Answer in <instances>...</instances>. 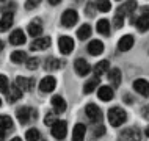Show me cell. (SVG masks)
Instances as JSON below:
<instances>
[{
	"instance_id": "cell-1",
	"label": "cell",
	"mask_w": 149,
	"mask_h": 141,
	"mask_svg": "<svg viewBox=\"0 0 149 141\" xmlns=\"http://www.w3.org/2000/svg\"><path fill=\"white\" fill-rule=\"evenodd\" d=\"M126 119H127V115H126V111H124L123 108L113 107V108L108 110V122H110L113 127L123 126V124L126 122Z\"/></svg>"
},
{
	"instance_id": "cell-2",
	"label": "cell",
	"mask_w": 149,
	"mask_h": 141,
	"mask_svg": "<svg viewBox=\"0 0 149 141\" xmlns=\"http://www.w3.org/2000/svg\"><path fill=\"white\" fill-rule=\"evenodd\" d=\"M16 116H17L19 122L25 126V124H29L30 121H33L36 118V110L30 107H21L17 110V113H16Z\"/></svg>"
},
{
	"instance_id": "cell-3",
	"label": "cell",
	"mask_w": 149,
	"mask_h": 141,
	"mask_svg": "<svg viewBox=\"0 0 149 141\" xmlns=\"http://www.w3.org/2000/svg\"><path fill=\"white\" fill-rule=\"evenodd\" d=\"M118 140L119 141H140L141 140V133H140V130L136 127H129L121 132Z\"/></svg>"
},
{
	"instance_id": "cell-4",
	"label": "cell",
	"mask_w": 149,
	"mask_h": 141,
	"mask_svg": "<svg viewBox=\"0 0 149 141\" xmlns=\"http://www.w3.org/2000/svg\"><path fill=\"white\" fill-rule=\"evenodd\" d=\"M85 113H86L88 119H90L91 122L97 124L102 121V111H100V108L96 105V103H88L85 107Z\"/></svg>"
},
{
	"instance_id": "cell-5",
	"label": "cell",
	"mask_w": 149,
	"mask_h": 141,
	"mask_svg": "<svg viewBox=\"0 0 149 141\" xmlns=\"http://www.w3.org/2000/svg\"><path fill=\"white\" fill-rule=\"evenodd\" d=\"M50 128H52V136H54V138H57V140H64L66 138V133H68L66 121H60L58 119Z\"/></svg>"
},
{
	"instance_id": "cell-6",
	"label": "cell",
	"mask_w": 149,
	"mask_h": 141,
	"mask_svg": "<svg viewBox=\"0 0 149 141\" xmlns=\"http://www.w3.org/2000/svg\"><path fill=\"white\" fill-rule=\"evenodd\" d=\"M77 21H79V14L75 10H66L61 16V24L68 28L74 27L75 24H77Z\"/></svg>"
},
{
	"instance_id": "cell-7",
	"label": "cell",
	"mask_w": 149,
	"mask_h": 141,
	"mask_svg": "<svg viewBox=\"0 0 149 141\" xmlns=\"http://www.w3.org/2000/svg\"><path fill=\"white\" fill-rule=\"evenodd\" d=\"M135 25H136V28H138L141 33H144V31L149 30V6L143 8V14L136 19Z\"/></svg>"
},
{
	"instance_id": "cell-8",
	"label": "cell",
	"mask_w": 149,
	"mask_h": 141,
	"mask_svg": "<svg viewBox=\"0 0 149 141\" xmlns=\"http://www.w3.org/2000/svg\"><path fill=\"white\" fill-rule=\"evenodd\" d=\"M58 47H60L61 53L68 55L74 50V41H72V38H69V36H61L58 39Z\"/></svg>"
},
{
	"instance_id": "cell-9",
	"label": "cell",
	"mask_w": 149,
	"mask_h": 141,
	"mask_svg": "<svg viewBox=\"0 0 149 141\" xmlns=\"http://www.w3.org/2000/svg\"><path fill=\"white\" fill-rule=\"evenodd\" d=\"M55 86H57V80H55V77H52V75H47V77H44L41 82H39V90L42 92L54 91Z\"/></svg>"
},
{
	"instance_id": "cell-10",
	"label": "cell",
	"mask_w": 149,
	"mask_h": 141,
	"mask_svg": "<svg viewBox=\"0 0 149 141\" xmlns=\"http://www.w3.org/2000/svg\"><path fill=\"white\" fill-rule=\"evenodd\" d=\"M135 10H136V3H135V2H126V3H123V5L118 8L116 16H118V17H121V19H124V16L132 14Z\"/></svg>"
},
{
	"instance_id": "cell-11",
	"label": "cell",
	"mask_w": 149,
	"mask_h": 141,
	"mask_svg": "<svg viewBox=\"0 0 149 141\" xmlns=\"http://www.w3.org/2000/svg\"><path fill=\"white\" fill-rule=\"evenodd\" d=\"M134 90L138 92V94H141L143 97H148L149 96V82L144 78H138L134 82Z\"/></svg>"
},
{
	"instance_id": "cell-12",
	"label": "cell",
	"mask_w": 149,
	"mask_h": 141,
	"mask_svg": "<svg viewBox=\"0 0 149 141\" xmlns=\"http://www.w3.org/2000/svg\"><path fill=\"white\" fill-rule=\"evenodd\" d=\"M50 38L49 36H44V38H38L36 41H33L30 44V49L31 50H46V49H49L50 47Z\"/></svg>"
},
{
	"instance_id": "cell-13",
	"label": "cell",
	"mask_w": 149,
	"mask_h": 141,
	"mask_svg": "<svg viewBox=\"0 0 149 141\" xmlns=\"http://www.w3.org/2000/svg\"><path fill=\"white\" fill-rule=\"evenodd\" d=\"M16 86L19 88L22 92L24 91H30L31 88H33V85H35V80L33 78H29V77H17L16 78Z\"/></svg>"
},
{
	"instance_id": "cell-14",
	"label": "cell",
	"mask_w": 149,
	"mask_h": 141,
	"mask_svg": "<svg viewBox=\"0 0 149 141\" xmlns=\"http://www.w3.org/2000/svg\"><path fill=\"white\" fill-rule=\"evenodd\" d=\"M52 107L55 110V115H61V113L66 111V100H64L61 96H54L52 99Z\"/></svg>"
},
{
	"instance_id": "cell-15",
	"label": "cell",
	"mask_w": 149,
	"mask_h": 141,
	"mask_svg": "<svg viewBox=\"0 0 149 141\" xmlns=\"http://www.w3.org/2000/svg\"><path fill=\"white\" fill-rule=\"evenodd\" d=\"M29 35L30 36H35V38H39V35L42 33V22L39 19H35L29 24Z\"/></svg>"
},
{
	"instance_id": "cell-16",
	"label": "cell",
	"mask_w": 149,
	"mask_h": 141,
	"mask_svg": "<svg viewBox=\"0 0 149 141\" xmlns=\"http://www.w3.org/2000/svg\"><path fill=\"white\" fill-rule=\"evenodd\" d=\"M132 47H134V36L132 35H126V36H123V38L119 39L118 49L121 52H127V50H130Z\"/></svg>"
},
{
	"instance_id": "cell-17",
	"label": "cell",
	"mask_w": 149,
	"mask_h": 141,
	"mask_svg": "<svg viewBox=\"0 0 149 141\" xmlns=\"http://www.w3.org/2000/svg\"><path fill=\"white\" fill-rule=\"evenodd\" d=\"M85 135H86L85 124H75L74 130H72V141H83Z\"/></svg>"
},
{
	"instance_id": "cell-18",
	"label": "cell",
	"mask_w": 149,
	"mask_h": 141,
	"mask_svg": "<svg viewBox=\"0 0 149 141\" xmlns=\"http://www.w3.org/2000/svg\"><path fill=\"white\" fill-rule=\"evenodd\" d=\"M88 52L93 55V56H97L104 52V44L102 41H99V39H93V41L88 44Z\"/></svg>"
},
{
	"instance_id": "cell-19",
	"label": "cell",
	"mask_w": 149,
	"mask_h": 141,
	"mask_svg": "<svg viewBox=\"0 0 149 141\" xmlns=\"http://www.w3.org/2000/svg\"><path fill=\"white\" fill-rule=\"evenodd\" d=\"M74 66H75V71H77V74H79V75H88V72L91 71V69H90V64H88L83 58L75 60Z\"/></svg>"
},
{
	"instance_id": "cell-20",
	"label": "cell",
	"mask_w": 149,
	"mask_h": 141,
	"mask_svg": "<svg viewBox=\"0 0 149 141\" xmlns=\"http://www.w3.org/2000/svg\"><path fill=\"white\" fill-rule=\"evenodd\" d=\"M97 97L104 102H108V100L113 99V90L110 86H100L97 90Z\"/></svg>"
},
{
	"instance_id": "cell-21",
	"label": "cell",
	"mask_w": 149,
	"mask_h": 141,
	"mask_svg": "<svg viewBox=\"0 0 149 141\" xmlns=\"http://www.w3.org/2000/svg\"><path fill=\"white\" fill-rule=\"evenodd\" d=\"M10 42L14 44V46H22L25 42V35H24L22 30H14L13 33L10 35Z\"/></svg>"
},
{
	"instance_id": "cell-22",
	"label": "cell",
	"mask_w": 149,
	"mask_h": 141,
	"mask_svg": "<svg viewBox=\"0 0 149 141\" xmlns=\"http://www.w3.org/2000/svg\"><path fill=\"white\" fill-rule=\"evenodd\" d=\"M108 80L113 85V88H118L121 85V71L118 67H113V69L108 71Z\"/></svg>"
},
{
	"instance_id": "cell-23",
	"label": "cell",
	"mask_w": 149,
	"mask_h": 141,
	"mask_svg": "<svg viewBox=\"0 0 149 141\" xmlns=\"http://www.w3.org/2000/svg\"><path fill=\"white\" fill-rule=\"evenodd\" d=\"M108 67H110V63H108L107 60H102V61L96 63V66H94V75H96V78H99L102 74H105V72L108 71Z\"/></svg>"
},
{
	"instance_id": "cell-24",
	"label": "cell",
	"mask_w": 149,
	"mask_h": 141,
	"mask_svg": "<svg viewBox=\"0 0 149 141\" xmlns=\"http://www.w3.org/2000/svg\"><path fill=\"white\" fill-rule=\"evenodd\" d=\"M21 97H22V91L19 90L16 85H13V86H11V90H8V102L14 103V102H17Z\"/></svg>"
},
{
	"instance_id": "cell-25",
	"label": "cell",
	"mask_w": 149,
	"mask_h": 141,
	"mask_svg": "<svg viewBox=\"0 0 149 141\" xmlns=\"http://www.w3.org/2000/svg\"><path fill=\"white\" fill-rule=\"evenodd\" d=\"M11 128H14L13 119H11L8 115H2L0 116V130L6 132V130H11Z\"/></svg>"
},
{
	"instance_id": "cell-26",
	"label": "cell",
	"mask_w": 149,
	"mask_h": 141,
	"mask_svg": "<svg viewBox=\"0 0 149 141\" xmlns=\"http://www.w3.org/2000/svg\"><path fill=\"white\" fill-rule=\"evenodd\" d=\"M60 66H63L60 60H57L55 56H49L46 60V66L44 67H46V71H57V69H60Z\"/></svg>"
},
{
	"instance_id": "cell-27",
	"label": "cell",
	"mask_w": 149,
	"mask_h": 141,
	"mask_svg": "<svg viewBox=\"0 0 149 141\" xmlns=\"http://www.w3.org/2000/svg\"><path fill=\"white\" fill-rule=\"evenodd\" d=\"M13 25V14H3V17L0 19V31H6L8 28Z\"/></svg>"
},
{
	"instance_id": "cell-28",
	"label": "cell",
	"mask_w": 149,
	"mask_h": 141,
	"mask_svg": "<svg viewBox=\"0 0 149 141\" xmlns=\"http://www.w3.org/2000/svg\"><path fill=\"white\" fill-rule=\"evenodd\" d=\"M97 31L104 36H108L110 35V22L107 19H100L97 21Z\"/></svg>"
},
{
	"instance_id": "cell-29",
	"label": "cell",
	"mask_w": 149,
	"mask_h": 141,
	"mask_svg": "<svg viewBox=\"0 0 149 141\" xmlns=\"http://www.w3.org/2000/svg\"><path fill=\"white\" fill-rule=\"evenodd\" d=\"M90 36H91V27L88 25V24H83V25L77 30V38L83 41V39H88Z\"/></svg>"
},
{
	"instance_id": "cell-30",
	"label": "cell",
	"mask_w": 149,
	"mask_h": 141,
	"mask_svg": "<svg viewBox=\"0 0 149 141\" xmlns=\"http://www.w3.org/2000/svg\"><path fill=\"white\" fill-rule=\"evenodd\" d=\"M97 86H99V78H91V80H88V82L85 83L83 91H85V94H90V92H93Z\"/></svg>"
},
{
	"instance_id": "cell-31",
	"label": "cell",
	"mask_w": 149,
	"mask_h": 141,
	"mask_svg": "<svg viewBox=\"0 0 149 141\" xmlns=\"http://www.w3.org/2000/svg\"><path fill=\"white\" fill-rule=\"evenodd\" d=\"M27 60V55H25V52H22V50H16L11 53V61L13 63H24Z\"/></svg>"
},
{
	"instance_id": "cell-32",
	"label": "cell",
	"mask_w": 149,
	"mask_h": 141,
	"mask_svg": "<svg viewBox=\"0 0 149 141\" xmlns=\"http://www.w3.org/2000/svg\"><path fill=\"white\" fill-rule=\"evenodd\" d=\"M25 138H27V141H38L41 138V135H39L38 128H29L25 132Z\"/></svg>"
},
{
	"instance_id": "cell-33",
	"label": "cell",
	"mask_w": 149,
	"mask_h": 141,
	"mask_svg": "<svg viewBox=\"0 0 149 141\" xmlns=\"http://www.w3.org/2000/svg\"><path fill=\"white\" fill-rule=\"evenodd\" d=\"M14 10H16V3H13V2H6L5 5L0 6V11L3 14H13Z\"/></svg>"
},
{
	"instance_id": "cell-34",
	"label": "cell",
	"mask_w": 149,
	"mask_h": 141,
	"mask_svg": "<svg viewBox=\"0 0 149 141\" xmlns=\"http://www.w3.org/2000/svg\"><path fill=\"white\" fill-rule=\"evenodd\" d=\"M96 6H97L99 11H102V13H107V11H110L111 3L108 2V0H104V2H97V3H96Z\"/></svg>"
},
{
	"instance_id": "cell-35",
	"label": "cell",
	"mask_w": 149,
	"mask_h": 141,
	"mask_svg": "<svg viewBox=\"0 0 149 141\" xmlns=\"http://www.w3.org/2000/svg\"><path fill=\"white\" fill-rule=\"evenodd\" d=\"M57 116H55V113H47L46 115V118H44V124H46V126H54L55 122H57Z\"/></svg>"
},
{
	"instance_id": "cell-36",
	"label": "cell",
	"mask_w": 149,
	"mask_h": 141,
	"mask_svg": "<svg viewBox=\"0 0 149 141\" xmlns=\"http://www.w3.org/2000/svg\"><path fill=\"white\" fill-rule=\"evenodd\" d=\"M8 78L5 77V75H0V92H6L8 94Z\"/></svg>"
},
{
	"instance_id": "cell-37",
	"label": "cell",
	"mask_w": 149,
	"mask_h": 141,
	"mask_svg": "<svg viewBox=\"0 0 149 141\" xmlns=\"http://www.w3.org/2000/svg\"><path fill=\"white\" fill-rule=\"evenodd\" d=\"M38 64H39V60L36 58V56H35V58H29V60H27V67L31 69V71L36 69V67H38Z\"/></svg>"
},
{
	"instance_id": "cell-38",
	"label": "cell",
	"mask_w": 149,
	"mask_h": 141,
	"mask_svg": "<svg viewBox=\"0 0 149 141\" xmlns=\"http://www.w3.org/2000/svg\"><path fill=\"white\" fill-rule=\"evenodd\" d=\"M104 133H105V127L104 126H97L94 128V133H93V136H94V138H99V136H102Z\"/></svg>"
},
{
	"instance_id": "cell-39",
	"label": "cell",
	"mask_w": 149,
	"mask_h": 141,
	"mask_svg": "<svg viewBox=\"0 0 149 141\" xmlns=\"http://www.w3.org/2000/svg\"><path fill=\"white\" fill-rule=\"evenodd\" d=\"M39 5V2H35V0H30V2H25V8L27 10H33Z\"/></svg>"
},
{
	"instance_id": "cell-40",
	"label": "cell",
	"mask_w": 149,
	"mask_h": 141,
	"mask_svg": "<svg viewBox=\"0 0 149 141\" xmlns=\"http://www.w3.org/2000/svg\"><path fill=\"white\" fill-rule=\"evenodd\" d=\"M143 116H144L146 119H149V105H146V107L143 108Z\"/></svg>"
},
{
	"instance_id": "cell-41",
	"label": "cell",
	"mask_w": 149,
	"mask_h": 141,
	"mask_svg": "<svg viewBox=\"0 0 149 141\" xmlns=\"http://www.w3.org/2000/svg\"><path fill=\"white\" fill-rule=\"evenodd\" d=\"M3 140H5V132L0 130V141H3Z\"/></svg>"
},
{
	"instance_id": "cell-42",
	"label": "cell",
	"mask_w": 149,
	"mask_h": 141,
	"mask_svg": "<svg viewBox=\"0 0 149 141\" xmlns=\"http://www.w3.org/2000/svg\"><path fill=\"white\" fill-rule=\"evenodd\" d=\"M49 3H52V5H58L60 0H52V2H49Z\"/></svg>"
},
{
	"instance_id": "cell-43",
	"label": "cell",
	"mask_w": 149,
	"mask_h": 141,
	"mask_svg": "<svg viewBox=\"0 0 149 141\" xmlns=\"http://www.w3.org/2000/svg\"><path fill=\"white\" fill-rule=\"evenodd\" d=\"M144 135H146V136H148V138H149V126L146 127V130H144Z\"/></svg>"
},
{
	"instance_id": "cell-44",
	"label": "cell",
	"mask_w": 149,
	"mask_h": 141,
	"mask_svg": "<svg viewBox=\"0 0 149 141\" xmlns=\"http://www.w3.org/2000/svg\"><path fill=\"white\" fill-rule=\"evenodd\" d=\"M11 141H22V140L19 138V136H16V138H13V140H11Z\"/></svg>"
},
{
	"instance_id": "cell-45",
	"label": "cell",
	"mask_w": 149,
	"mask_h": 141,
	"mask_svg": "<svg viewBox=\"0 0 149 141\" xmlns=\"http://www.w3.org/2000/svg\"><path fill=\"white\" fill-rule=\"evenodd\" d=\"M3 47H5V46H3V42L0 41V50H3Z\"/></svg>"
},
{
	"instance_id": "cell-46",
	"label": "cell",
	"mask_w": 149,
	"mask_h": 141,
	"mask_svg": "<svg viewBox=\"0 0 149 141\" xmlns=\"http://www.w3.org/2000/svg\"><path fill=\"white\" fill-rule=\"evenodd\" d=\"M0 105H2V100H0Z\"/></svg>"
}]
</instances>
